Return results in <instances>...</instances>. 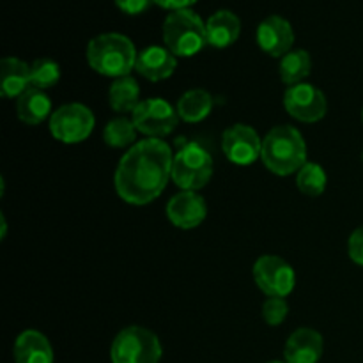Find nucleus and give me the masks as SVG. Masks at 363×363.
<instances>
[{
    "label": "nucleus",
    "mask_w": 363,
    "mask_h": 363,
    "mask_svg": "<svg viewBox=\"0 0 363 363\" xmlns=\"http://www.w3.org/2000/svg\"><path fill=\"white\" fill-rule=\"evenodd\" d=\"M362 158H363V155H362Z\"/></svg>",
    "instance_id": "obj_33"
},
{
    "label": "nucleus",
    "mask_w": 363,
    "mask_h": 363,
    "mask_svg": "<svg viewBox=\"0 0 363 363\" xmlns=\"http://www.w3.org/2000/svg\"><path fill=\"white\" fill-rule=\"evenodd\" d=\"M254 279L268 298H286L296 286V275L287 261L279 255H262L254 264Z\"/></svg>",
    "instance_id": "obj_9"
},
{
    "label": "nucleus",
    "mask_w": 363,
    "mask_h": 363,
    "mask_svg": "<svg viewBox=\"0 0 363 363\" xmlns=\"http://www.w3.org/2000/svg\"><path fill=\"white\" fill-rule=\"evenodd\" d=\"M326 183H328V177L319 163L307 162L296 172L298 190L307 197H319L326 190Z\"/></svg>",
    "instance_id": "obj_24"
},
{
    "label": "nucleus",
    "mask_w": 363,
    "mask_h": 363,
    "mask_svg": "<svg viewBox=\"0 0 363 363\" xmlns=\"http://www.w3.org/2000/svg\"><path fill=\"white\" fill-rule=\"evenodd\" d=\"M257 45L264 53L282 59L294 45V30L289 21L282 16L264 18L257 27Z\"/></svg>",
    "instance_id": "obj_13"
},
{
    "label": "nucleus",
    "mask_w": 363,
    "mask_h": 363,
    "mask_svg": "<svg viewBox=\"0 0 363 363\" xmlns=\"http://www.w3.org/2000/svg\"><path fill=\"white\" fill-rule=\"evenodd\" d=\"M268 363H286V362H280V360H273V362H268Z\"/></svg>",
    "instance_id": "obj_31"
},
{
    "label": "nucleus",
    "mask_w": 363,
    "mask_h": 363,
    "mask_svg": "<svg viewBox=\"0 0 363 363\" xmlns=\"http://www.w3.org/2000/svg\"><path fill=\"white\" fill-rule=\"evenodd\" d=\"M222 151L236 165H252L261 158L262 140L257 131L247 124H234L222 135Z\"/></svg>",
    "instance_id": "obj_11"
},
{
    "label": "nucleus",
    "mask_w": 363,
    "mask_h": 363,
    "mask_svg": "<svg viewBox=\"0 0 363 363\" xmlns=\"http://www.w3.org/2000/svg\"><path fill=\"white\" fill-rule=\"evenodd\" d=\"M2 234H0V238H2V240H6V233H7V222H6V216L2 215Z\"/></svg>",
    "instance_id": "obj_30"
},
{
    "label": "nucleus",
    "mask_w": 363,
    "mask_h": 363,
    "mask_svg": "<svg viewBox=\"0 0 363 363\" xmlns=\"http://www.w3.org/2000/svg\"><path fill=\"white\" fill-rule=\"evenodd\" d=\"M177 67V59L169 48L147 46L137 57L135 69L142 78L149 82H162L172 77Z\"/></svg>",
    "instance_id": "obj_15"
},
{
    "label": "nucleus",
    "mask_w": 363,
    "mask_h": 363,
    "mask_svg": "<svg viewBox=\"0 0 363 363\" xmlns=\"http://www.w3.org/2000/svg\"><path fill=\"white\" fill-rule=\"evenodd\" d=\"M262 163L277 176H291L307 163V144L294 126H275L262 138Z\"/></svg>",
    "instance_id": "obj_3"
},
{
    "label": "nucleus",
    "mask_w": 363,
    "mask_h": 363,
    "mask_svg": "<svg viewBox=\"0 0 363 363\" xmlns=\"http://www.w3.org/2000/svg\"><path fill=\"white\" fill-rule=\"evenodd\" d=\"M59 80H60V66L53 59L43 57V59H38L32 62L30 66L32 87L46 91V89L59 84Z\"/></svg>",
    "instance_id": "obj_25"
},
{
    "label": "nucleus",
    "mask_w": 363,
    "mask_h": 363,
    "mask_svg": "<svg viewBox=\"0 0 363 363\" xmlns=\"http://www.w3.org/2000/svg\"><path fill=\"white\" fill-rule=\"evenodd\" d=\"M195 2H197V0H155V4H158L163 9L172 11V13L174 11L190 9V6H194Z\"/></svg>",
    "instance_id": "obj_29"
},
{
    "label": "nucleus",
    "mask_w": 363,
    "mask_h": 363,
    "mask_svg": "<svg viewBox=\"0 0 363 363\" xmlns=\"http://www.w3.org/2000/svg\"><path fill=\"white\" fill-rule=\"evenodd\" d=\"M206 215H208L206 201L195 191H181V194L174 195L167 204V218L177 229H195V227L202 225Z\"/></svg>",
    "instance_id": "obj_12"
},
{
    "label": "nucleus",
    "mask_w": 363,
    "mask_h": 363,
    "mask_svg": "<svg viewBox=\"0 0 363 363\" xmlns=\"http://www.w3.org/2000/svg\"><path fill=\"white\" fill-rule=\"evenodd\" d=\"M174 155L162 138H145L128 149L117 165L116 191L124 202L145 206L158 199L172 177Z\"/></svg>",
    "instance_id": "obj_1"
},
{
    "label": "nucleus",
    "mask_w": 363,
    "mask_h": 363,
    "mask_svg": "<svg viewBox=\"0 0 363 363\" xmlns=\"http://www.w3.org/2000/svg\"><path fill=\"white\" fill-rule=\"evenodd\" d=\"M176 110L184 123H201L211 113L213 96L204 89H191L181 96Z\"/></svg>",
    "instance_id": "obj_21"
},
{
    "label": "nucleus",
    "mask_w": 363,
    "mask_h": 363,
    "mask_svg": "<svg viewBox=\"0 0 363 363\" xmlns=\"http://www.w3.org/2000/svg\"><path fill=\"white\" fill-rule=\"evenodd\" d=\"M87 62L96 73L103 77H130L137 64V50L130 38L117 32H106L92 38L87 45Z\"/></svg>",
    "instance_id": "obj_2"
},
{
    "label": "nucleus",
    "mask_w": 363,
    "mask_h": 363,
    "mask_svg": "<svg viewBox=\"0 0 363 363\" xmlns=\"http://www.w3.org/2000/svg\"><path fill=\"white\" fill-rule=\"evenodd\" d=\"M137 126H135L133 119H128V117H116V119L110 121L108 124L103 130V140L106 145L113 149H124L131 147V145L137 144Z\"/></svg>",
    "instance_id": "obj_23"
},
{
    "label": "nucleus",
    "mask_w": 363,
    "mask_h": 363,
    "mask_svg": "<svg viewBox=\"0 0 363 363\" xmlns=\"http://www.w3.org/2000/svg\"><path fill=\"white\" fill-rule=\"evenodd\" d=\"M347 254H350V259L354 264L363 268V225L358 227L350 236V241H347Z\"/></svg>",
    "instance_id": "obj_27"
},
{
    "label": "nucleus",
    "mask_w": 363,
    "mask_h": 363,
    "mask_svg": "<svg viewBox=\"0 0 363 363\" xmlns=\"http://www.w3.org/2000/svg\"><path fill=\"white\" fill-rule=\"evenodd\" d=\"M52 112V101L41 89L30 87L16 99V113L21 123L38 126Z\"/></svg>",
    "instance_id": "obj_19"
},
{
    "label": "nucleus",
    "mask_w": 363,
    "mask_h": 363,
    "mask_svg": "<svg viewBox=\"0 0 363 363\" xmlns=\"http://www.w3.org/2000/svg\"><path fill=\"white\" fill-rule=\"evenodd\" d=\"M94 113L82 103H67L50 116V131L62 144H80L94 130Z\"/></svg>",
    "instance_id": "obj_7"
},
{
    "label": "nucleus",
    "mask_w": 363,
    "mask_h": 363,
    "mask_svg": "<svg viewBox=\"0 0 363 363\" xmlns=\"http://www.w3.org/2000/svg\"><path fill=\"white\" fill-rule=\"evenodd\" d=\"M16 363H53V350L46 335L38 330H25L14 342Z\"/></svg>",
    "instance_id": "obj_16"
},
{
    "label": "nucleus",
    "mask_w": 363,
    "mask_h": 363,
    "mask_svg": "<svg viewBox=\"0 0 363 363\" xmlns=\"http://www.w3.org/2000/svg\"><path fill=\"white\" fill-rule=\"evenodd\" d=\"M312 71V59L308 55L307 50H291L289 53L280 59L279 73L280 80L286 85L293 87V85L303 84L305 78L311 74Z\"/></svg>",
    "instance_id": "obj_22"
},
{
    "label": "nucleus",
    "mask_w": 363,
    "mask_h": 363,
    "mask_svg": "<svg viewBox=\"0 0 363 363\" xmlns=\"http://www.w3.org/2000/svg\"><path fill=\"white\" fill-rule=\"evenodd\" d=\"M287 314H289V305H287L286 298H268L262 305V319L269 326L282 325Z\"/></svg>",
    "instance_id": "obj_26"
},
{
    "label": "nucleus",
    "mask_w": 363,
    "mask_h": 363,
    "mask_svg": "<svg viewBox=\"0 0 363 363\" xmlns=\"http://www.w3.org/2000/svg\"><path fill=\"white\" fill-rule=\"evenodd\" d=\"M138 133L147 138H163L176 130L179 123L177 110L163 98L142 99L140 105L131 113Z\"/></svg>",
    "instance_id": "obj_8"
},
{
    "label": "nucleus",
    "mask_w": 363,
    "mask_h": 363,
    "mask_svg": "<svg viewBox=\"0 0 363 363\" xmlns=\"http://www.w3.org/2000/svg\"><path fill=\"white\" fill-rule=\"evenodd\" d=\"M163 41L176 57H194L208 45L206 23L191 9L174 11L163 23Z\"/></svg>",
    "instance_id": "obj_4"
},
{
    "label": "nucleus",
    "mask_w": 363,
    "mask_h": 363,
    "mask_svg": "<svg viewBox=\"0 0 363 363\" xmlns=\"http://www.w3.org/2000/svg\"><path fill=\"white\" fill-rule=\"evenodd\" d=\"M162 354L158 335L142 326L121 330L110 347L112 363H160Z\"/></svg>",
    "instance_id": "obj_5"
},
{
    "label": "nucleus",
    "mask_w": 363,
    "mask_h": 363,
    "mask_svg": "<svg viewBox=\"0 0 363 363\" xmlns=\"http://www.w3.org/2000/svg\"><path fill=\"white\" fill-rule=\"evenodd\" d=\"M284 106L300 123H318L328 112L326 96L312 84H298L287 89Z\"/></svg>",
    "instance_id": "obj_10"
},
{
    "label": "nucleus",
    "mask_w": 363,
    "mask_h": 363,
    "mask_svg": "<svg viewBox=\"0 0 363 363\" xmlns=\"http://www.w3.org/2000/svg\"><path fill=\"white\" fill-rule=\"evenodd\" d=\"M213 176V158L202 145L190 142L174 155L172 181L183 191L204 188Z\"/></svg>",
    "instance_id": "obj_6"
},
{
    "label": "nucleus",
    "mask_w": 363,
    "mask_h": 363,
    "mask_svg": "<svg viewBox=\"0 0 363 363\" xmlns=\"http://www.w3.org/2000/svg\"><path fill=\"white\" fill-rule=\"evenodd\" d=\"M206 32H208V45L215 48H227L240 38L241 21L233 11H216L206 21Z\"/></svg>",
    "instance_id": "obj_18"
},
{
    "label": "nucleus",
    "mask_w": 363,
    "mask_h": 363,
    "mask_svg": "<svg viewBox=\"0 0 363 363\" xmlns=\"http://www.w3.org/2000/svg\"><path fill=\"white\" fill-rule=\"evenodd\" d=\"M140 87L133 77L117 78L108 89V103L110 108L117 113L135 112L140 105Z\"/></svg>",
    "instance_id": "obj_20"
},
{
    "label": "nucleus",
    "mask_w": 363,
    "mask_h": 363,
    "mask_svg": "<svg viewBox=\"0 0 363 363\" xmlns=\"http://www.w3.org/2000/svg\"><path fill=\"white\" fill-rule=\"evenodd\" d=\"M362 123H363V108H362Z\"/></svg>",
    "instance_id": "obj_32"
},
{
    "label": "nucleus",
    "mask_w": 363,
    "mask_h": 363,
    "mask_svg": "<svg viewBox=\"0 0 363 363\" xmlns=\"http://www.w3.org/2000/svg\"><path fill=\"white\" fill-rule=\"evenodd\" d=\"M325 350L321 333L312 328H298L287 339L284 358L286 363H319Z\"/></svg>",
    "instance_id": "obj_14"
},
{
    "label": "nucleus",
    "mask_w": 363,
    "mask_h": 363,
    "mask_svg": "<svg viewBox=\"0 0 363 363\" xmlns=\"http://www.w3.org/2000/svg\"><path fill=\"white\" fill-rule=\"evenodd\" d=\"M152 2H155V0H116V6L119 7L123 13L135 16V14L145 13V11L151 7Z\"/></svg>",
    "instance_id": "obj_28"
},
{
    "label": "nucleus",
    "mask_w": 363,
    "mask_h": 363,
    "mask_svg": "<svg viewBox=\"0 0 363 363\" xmlns=\"http://www.w3.org/2000/svg\"><path fill=\"white\" fill-rule=\"evenodd\" d=\"M30 66L18 57H6L0 64V91L4 98H20L30 89Z\"/></svg>",
    "instance_id": "obj_17"
}]
</instances>
